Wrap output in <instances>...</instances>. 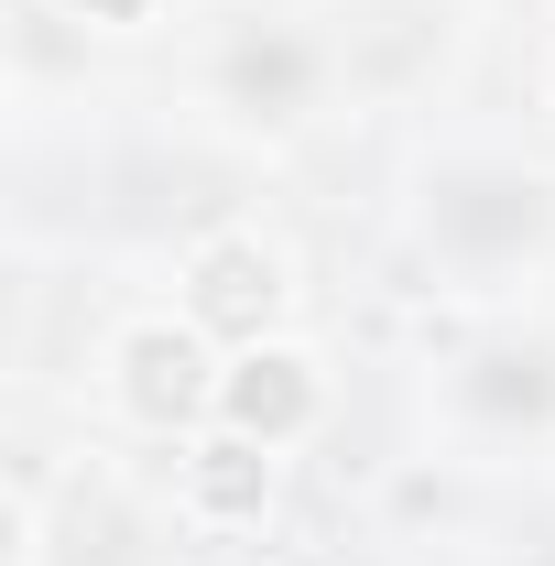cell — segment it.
I'll return each instance as SVG.
<instances>
[{
	"mask_svg": "<svg viewBox=\"0 0 555 566\" xmlns=\"http://www.w3.org/2000/svg\"><path fill=\"white\" fill-rule=\"evenodd\" d=\"M545 98H555V66H545Z\"/></svg>",
	"mask_w": 555,
	"mask_h": 566,
	"instance_id": "7",
	"label": "cell"
},
{
	"mask_svg": "<svg viewBox=\"0 0 555 566\" xmlns=\"http://www.w3.org/2000/svg\"><path fill=\"white\" fill-rule=\"evenodd\" d=\"M66 11H87V22H153L164 0H66Z\"/></svg>",
	"mask_w": 555,
	"mask_h": 566,
	"instance_id": "6",
	"label": "cell"
},
{
	"mask_svg": "<svg viewBox=\"0 0 555 566\" xmlns=\"http://www.w3.org/2000/svg\"><path fill=\"white\" fill-rule=\"evenodd\" d=\"M175 501H186V523L197 534H251L262 512H273V447L262 436H197L186 458H175Z\"/></svg>",
	"mask_w": 555,
	"mask_h": 566,
	"instance_id": "4",
	"label": "cell"
},
{
	"mask_svg": "<svg viewBox=\"0 0 555 566\" xmlns=\"http://www.w3.org/2000/svg\"><path fill=\"white\" fill-rule=\"evenodd\" d=\"M109 403L153 436L218 415V359H208V327H175V316H142L109 338Z\"/></svg>",
	"mask_w": 555,
	"mask_h": 566,
	"instance_id": "2",
	"label": "cell"
},
{
	"mask_svg": "<svg viewBox=\"0 0 555 566\" xmlns=\"http://www.w3.org/2000/svg\"><path fill=\"white\" fill-rule=\"evenodd\" d=\"M305 87H316V55H305L294 33H262V44H240V55H229V98H240L251 120H294V109H305Z\"/></svg>",
	"mask_w": 555,
	"mask_h": 566,
	"instance_id": "5",
	"label": "cell"
},
{
	"mask_svg": "<svg viewBox=\"0 0 555 566\" xmlns=\"http://www.w3.org/2000/svg\"><path fill=\"white\" fill-rule=\"evenodd\" d=\"M294 316V262L262 229H208L186 251V327H208L218 349H262Z\"/></svg>",
	"mask_w": 555,
	"mask_h": 566,
	"instance_id": "1",
	"label": "cell"
},
{
	"mask_svg": "<svg viewBox=\"0 0 555 566\" xmlns=\"http://www.w3.org/2000/svg\"><path fill=\"white\" fill-rule=\"evenodd\" d=\"M316 415H327V370H316V349H294V338L229 349V370H218V424H229V436L294 447Z\"/></svg>",
	"mask_w": 555,
	"mask_h": 566,
	"instance_id": "3",
	"label": "cell"
}]
</instances>
